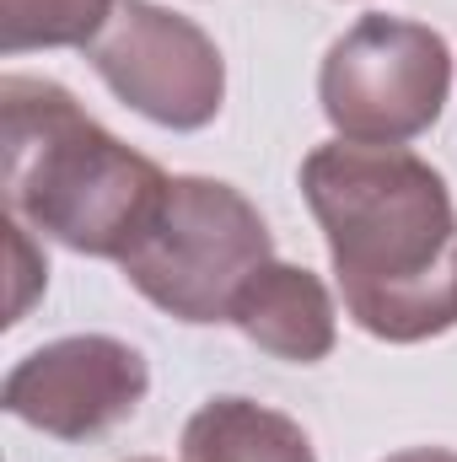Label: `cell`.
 I'll return each instance as SVG.
<instances>
[{"mask_svg":"<svg viewBox=\"0 0 457 462\" xmlns=\"http://www.w3.org/2000/svg\"><path fill=\"white\" fill-rule=\"evenodd\" d=\"M118 0H0V49H92L114 22Z\"/></svg>","mask_w":457,"mask_h":462,"instance_id":"9","label":"cell"},{"mask_svg":"<svg viewBox=\"0 0 457 462\" xmlns=\"http://www.w3.org/2000/svg\"><path fill=\"white\" fill-rule=\"evenodd\" d=\"M98 81L124 108L151 118L156 129L194 134L221 118L227 103V60L216 38L156 0H118L114 22L87 49Z\"/></svg>","mask_w":457,"mask_h":462,"instance_id":"5","label":"cell"},{"mask_svg":"<svg viewBox=\"0 0 457 462\" xmlns=\"http://www.w3.org/2000/svg\"><path fill=\"white\" fill-rule=\"evenodd\" d=\"M227 323L247 345H258L275 360H291V365H318L340 345V312H334L329 285L312 269L280 263V258L247 274Z\"/></svg>","mask_w":457,"mask_h":462,"instance_id":"7","label":"cell"},{"mask_svg":"<svg viewBox=\"0 0 457 462\" xmlns=\"http://www.w3.org/2000/svg\"><path fill=\"white\" fill-rule=\"evenodd\" d=\"M275 258L269 221L221 178H167L151 221L118 258L124 280L167 318L189 328L227 323L237 291Z\"/></svg>","mask_w":457,"mask_h":462,"instance_id":"3","label":"cell"},{"mask_svg":"<svg viewBox=\"0 0 457 462\" xmlns=\"http://www.w3.org/2000/svg\"><path fill=\"white\" fill-rule=\"evenodd\" d=\"M11 231V328L27 318V307H33V296H43V285H49V258H43V247L33 242V226H22L16 216L5 221Z\"/></svg>","mask_w":457,"mask_h":462,"instance_id":"10","label":"cell"},{"mask_svg":"<svg viewBox=\"0 0 457 462\" xmlns=\"http://www.w3.org/2000/svg\"><path fill=\"white\" fill-rule=\"evenodd\" d=\"M140 462H156V457H140Z\"/></svg>","mask_w":457,"mask_h":462,"instance_id":"12","label":"cell"},{"mask_svg":"<svg viewBox=\"0 0 457 462\" xmlns=\"http://www.w3.org/2000/svg\"><path fill=\"white\" fill-rule=\"evenodd\" d=\"M151 393L145 355L114 334H65L27 349L0 387L11 420L54 441H98L135 420Z\"/></svg>","mask_w":457,"mask_h":462,"instance_id":"6","label":"cell"},{"mask_svg":"<svg viewBox=\"0 0 457 462\" xmlns=\"http://www.w3.org/2000/svg\"><path fill=\"white\" fill-rule=\"evenodd\" d=\"M178 462H318V452L291 414L227 393L189 414Z\"/></svg>","mask_w":457,"mask_h":462,"instance_id":"8","label":"cell"},{"mask_svg":"<svg viewBox=\"0 0 457 462\" xmlns=\"http://www.w3.org/2000/svg\"><path fill=\"white\" fill-rule=\"evenodd\" d=\"M382 462H457V452L452 447H404V452H393Z\"/></svg>","mask_w":457,"mask_h":462,"instance_id":"11","label":"cell"},{"mask_svg":"<svg viewBox=\"0 0 457 462\" xmlns=\"http://www.w3.org/2000/svg\"><path fill=\"white\" fill-rule=\"evenodd\" d=\"M452 49L436 27L409 16H360L329 43L318 65V103L340 140L404 145L447 108Z\"/></svg>","mask_w":457,"mask_h":462,"instance_id":"4","label":"cell"},{"mask_svg":"<svg viewBox=\"0 0 457 462\" xmlns=\"http://www.w3.org/2000/svg\"><path fill=\"white\" fill-rule=\"evenodd\" d=\"M0 162L11 216L81 258L118 263L167 194V172L49 76L0 81Z\"/></svg>","mask_w":457,"mask_h":462,"instance_id":"2","label":"cell"},{"mask_svg":"<svg viewBox=\"0 0 457 462\" xmlns=\"http://www.w3.org/2000/svg\"><path fill=\"white\" fill-rule=\"evenodd\" d=\"M302 199L329 242L344 312L382 345L457 328V205L404 145L329 140L302 162Z\"/></svg>","mask_w":457,"mask_h":462,"instance_id":"1","label":"cell"}]
</instances>
